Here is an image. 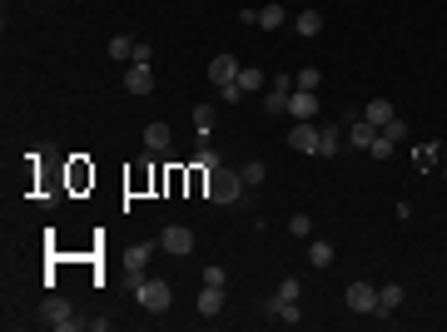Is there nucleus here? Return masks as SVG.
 <instances>
[{"instance_id":"nucleus-17","label":"nucleus","mask_w":447,"mask_h":332,"mask_svg":"<svg viewBox=\"0 0 447 332\" xmlns=\"http://www.w3.org/2000/svg\"><path fill=\"white\" fill-rule=\"evenodd\" d=\"M333 243H323V238H318V243H313V248H308V263H313V268H333Z\"/></svg>"},{"instance_id":"nucleus-8","label":"nucleus","mask_w":447,"mask_h":332,"mask_svg":"<svg viewBox=\"0 0 447 332\" xmlns=\"http://www.w3.org/2000/svg\"><path fill=\"white\" fill-rule=\"evenodd\" d=\"M378 134H383L378 124H368V119H348V144H353V149H373Z\"/></svg>"},{"instance_id":"nucleus-33","label":"nucleus","mask_w":447,"mask_h":332,"mask_svg":"<svg viewBox=\"0 0 447 332\" xmlns=\"http://www.w3.org/2000/svg\"><path fill=\"white\" fill-rule=\"evenodd\" d=\"M278 293H283V303H298V293H303V288H298V278H283V288H278Z\"/></svg>"},{"instance_id":"nucleus-11","label":"nucleus","mask_w":447,"mask_h":332,"mask_svg":"<svg viewBox=\"0 0 447 332\" xmlns=\"http://www.w3.org/2000/svg\"><path fill=\"white\" fill-rule=\"evenodd\" d=\"M124 85H129V95H149V90H154V70H149V65H129Z\"/></svg>"},{"instance_id":"nucleus-1","label":"nucleus","mask_w":447,"mask_h":332,"mask_svg":"<svg viewBox=\"0 0 447 332\" xmlns=\"http://www.w3.org/2000/svg\"><path fill=\"white\" fill-rule=\"evenodd\" d=\"M248 184H243V174L238 169H209L204 174V194H209V204H238V194H243Z\"/></svg>"},{"instance_id":"nucleus-31","label":"nucleus","mask_w":447,"mask_h":332,"mask_svg":"<svg viewBox=\"0 0 447 332\" xmlns=\"http://www.w3.org/2000/svg\"><path fill=\"white\" fill-rule=\"evenodd\" d=\"M283 308H288V303H283V293H278V298H268V303H263V318H273V323H278V318H283Z\"/></svg>"},{"instance_id":"nucleus-26","label":"nucleus","mask_w":447,"mask_h":332,"mask_svg":"<svg viewBox=\"0 0 447 332\" xmlns=\"http://www.w3.org/2000/svg\"><path fill=\"white\" fill-rule=\"evenodd\" d=\"M288 233H293V238H308V233H313V219H308V214H293V219H288Z\"/></svg>"},{"instance_id":"nucleus-24","label":"nucleus","mask_w":447,"mask_h":332,"mask_svg":"<svg viewBox=\"0 0 447 332\" xmlns=\"http://www.w3.org/2000/svg\"><path fill=\"white\" fill-rule=\"evenodd\" d=\"M238 174H243V184H248V189H253V184H263V179H268V169H263V164H258V159H248V164H243V169H238Z\"/></svg>"},{"instance_id":"nucleus-34","label":"nucleus","mask_w":447,"mask_h":332,"mask_svg":"<svg viewBox=\"0 0 447 332\" xmlns=\"http://www.w3.org/2000/svg\"><path fill=\"white\" fill-rule=\"evenodd\" d=\"M278 323H288V328H293V323H303V313H298V303H288V308H283V318H278Z\"/></svg>"},{"instance_id":"nucleus-30","label":"nucleus","mask_w":447,"mask_h":332,"mask_svg":"<svg viewBox=\"0 0 447 332\" xmlns=\"http://www.w3.org/2000/svg\"><path fill=\"white\" fill-rule=\"evenodd\" d=\"M383 134H388L393 144H403V134H408V124H403V119H388V124H383Z\"/></svg>"},{"instance_id":"nucleus-35","label":"nucleus","mask_w":447,"mask_h":332,"mask_svg":"<svg viewBox=\"0 0 447 332\" xmlns=\"http://www.w3.org/2000/svg\"><path fill=\"white\" fill-rule=\"evenodd\" d=\"M443 174H447V164H443Z\"/></svg>"},{"instance_id":"nucleus-3","label":"nucleus","mask_w":447,"mask_h":332,"mask_svg":"<svg viewBox=\"0 0 447 332\" xmlns=\"http://www.w3.org/2000/svg\"><path fill=\"white\" fill-rule=\"evenodd\" d=\"M40 323H50V328H60V332H80L85 328V318H75L65 298H45V303H40Z\"/></svg>"},{"instance_id":"nucleus-19","label":"nucleus","mask_w":447,"mask_h":332,"mask_svg":"<svg viewBox=\"0 0 447 332\" xmlns=\"http://www.w3.org/2000/svg\"><path fill=\"white\" fill-rule=\"evenodd\" d=\"M258 25H263V30H278V25H283V5H278V0H273V5H258Z\"/></svg>"},{"instance_id":"nucleus-12","label":"nucleus","mask_w":447,"mask_h":332,"mask_svg":"<svg viewBox=\"0 0 447 332\" xmlns=\"http://www.w3.org/2000/svg\"><path fill=\"white\" fill-rule=\"evenodd\" d=\"M233 75H238V60H233V55H214V60H209V80H214V85H228Z\"/></svg>"},{"instance_id":"nucleus-22","label":"nucleus","mask_w":447,"mask_h":332,"mask_svg":"<svg viewBox=\"0 0 447 332\" xmlns=\"http://www.w3.org/2000/svg\"><path fill=\"white\" fill-rule=\"evenodd\" d=\"M110 60H134V40L129 35H114L110 40Z\"/></svg>"},{"instance_id":"nucleus-27","label":"nucleus","mask_w":447,"mask_h":332,"mask_svg":"<svg viewBox=\"0 0 447 332\" xmlns=\"http://www.w3.org/2000/svg\"><path fill=\"white\" fill-rule=\"evenodd\" d=\"M149 60H154V45L149 40H134V60L129 65H149Z\"/></svg>"},{"instance_id":"nucleus-18","label":"nucleus","mask_w":447,"mask_h":332,"mask_svg":"<svg viewBox=\"0 0 447 332\" xmlns=\"http://www.w3.org/2000/svg\"><path fill=\"white\" fill-rule=\"evenodd\" d=\"M363 119H368V124H378V129H383V124H388V119H393V105H388V100H368V114H363Z\"/></svg>"},{"instance_id":"nucleus-2","label":"nucleus","mask_w":447,"mask_h":332,"mask_svg":"<svg viewBox=\"0 0 447 332\" xmlns=\"http://www.w3.org/2000/svg\"><path fill=\"white\" fill-rule=\"evenodd\" d=\"M134 298H139L144 313H164V308L174 303V288H169L164 278H139V283H134Z\"/></svg>"},{"instance_id":"nucleus-5","label":"nucleus","mask_w":447,"mask_h":332,"mask_svg":"<svg viewBox=\"0 0 447 332\" xmlns=\"http://www.w3.org/2000/svg\"><path fill=\"white\" fill-rule=\"evenodd\" d=\"M288 144H293L298 154H318V124H313V119H298V124L288 129Z\"/></svg>"},{"instance_id":"nucleus-28","label":"nucleus","mask_w":447,"mask_h":332,"mask_svg":"<svg viewBox=\"0 0 447 332\" xmlns=\"http://www.w3.org/2000/svg\"><path fill=\"white\" fill-rule=\"evenodd\" d=\"M393 149H398V144H393V139H388V134H378V139H373V149H368V154H373V159H388V154H393Z\"/></svg>"},{"instance_id":"nucleus-6","label":"nucleus","mask_w":447,"mask_h":332,"mask_svg":"<svg viewBox=\"0 0 447 332\" xmlns=\"http://www.w3.org/2000/svg\"><path fill=\"white\" fill-rule=\"evenodd\" d=\"M159 243H164L169 253H179V258H184V253H194V233H189L184 223H169V228L159 233Z\"/></svg>"},{"instance_id":"nucleus-14","label":"nucleus","mask_w":447,"mask_h":332,"mask_svg":"<svg viewBox=\"0 0 447 332\" xmlns=\"http://www.w3.org/2000/svg\"><path fill=\"white\" fill-rule=\"evenodd\" d=\"M398 303H403V288H398V283H383V288H378V313H373V318H393Z\"/></svg>"},{"instance_id":"nucleus-29","label":"nucleus","mask_w":447,"mask_h":332,"mask_svg":"<svg viewBox=\"0 0 447 332\" xmlns=\"http://www.w3.org/2000/svg\"><path fill=\"white\" fill-rule=\"evenodd\" d=\"M219 100H224V105H238V100H243V90H238V80H228V85H219Z\"/></svg>"},{"instance_id":"nucleus-20","label":"nucleus","mask_w":447,"mask_h":332,"mask_svg":"<svg viewBox=\"0 0 447 332\" xmlns=\"http://www.w3.org/2000/svg\"><path fill=\"white\" fill-rule=\"evenodd\" d=\"M318 85H323V70H313V65L293 75V90H313V95H318Z\"/></svg>"},{"instance_id":"nucleus-7","label":"nucleus","mask_w":447,"mask_h":332,"mask_svg":"<svg viewBox=\"0 0 447 332\" xmlns=\"http://www.w3.org/2000/svg\"><path fill=\"white\" fill-rule=\"evenodd\" d=\"M288 114L293 119H318V95L313 90H293L288 95Z\"/></svg>"},{"instance_id":"nucleus-15","label":"nucleus","mask_w":447,"mask_h":332,"mask_svg":"<svg viewBox=\"0 0 447 332\" xmlns=\"http://www.w3.org/2000/svg\"><path fill=\"white\" fill-rule=\"evenodd\" d=\"M214 313H224V288H209V283H204V293H199V318H214Z\"/></svg>"},{"instance_id":"nucleus-21","label":"nucleus","mask_w":447,"mask_h":332,"mask_svg":"<svg viewBox=\"0 0 447 332\" xmlns=\"http://www.w3.org/2000/svg\"><path fill=\"white\" fill-rule=\"evenodd\" d=\"M149 253H154V243H134V248H129V258H124V263H129V273H144Z\"/></svg>"},{"instance_id":"nucleus-4","label":"nucleus","mask_w":447,"mask_h":332,"mask_svg":"<svg viewBox=\"0 0 447 332\" xmlns=\"http://www.w3.org/2000/svg\"><path fill=\"white\" fill-rule=\"evenodd\" d=\"M348 308L373 318V313H378V288H373V283H363V278H358V283H348Z\"/></svg>"},{"instance_id":"nucleus-10","label":"nucleus","mask_w":447,"mask_h":332,"mask_svg":"<svg viewBox=\"0 0 447 332\" xmlns=\"http://www.w3.org/2000/svg\"><path fill=\"white\" fill-rule=\"evenodd\" d=\"M338 149H343V124H333V119H328V124L318 129V154H323V159H333Z\"/></svg>"},{"instance_id":"nucleus-9","label":"nucleus","mask_w":447,"mask_h":332,"mask_svg":"<svg viewBox=\"0 0 447 332\" xmlns=\"http://www.w3.org/2000/svg\"><path fill=\"white\" fill-rule=\"evenodd\" d=\"M174 144V134H169V124L164 119H154V124H144V149H154V154H164Z\"/></svg>"},{"instance_id":"nucleus-32","label":"nucleus","mask_w":447,"mask_h":332,"mask_svg":"<svg viewBox=\"0 0 447 332\" xmlns=\"http://www.w3.org/2000/svg\"><path fill=\"white\" fill-rule=\"evenodd\" d=\"M204 283H209V288H224V283H228V273H224V268H214V263H209V268H204Z\"/></svg>"},{"instance_id":"nucleus-25","label":"nucleus","mask_w":447,"mask_h":332,"mask_svg":"<svg viewBox=\"0 0 447 332\" xmlns=\"http://www.w3.org/2000/svg\"><path fill=\"white\" fill-rule=\"evenodd\" d=\"M194 129H199V134L214 129V110H209V105H194Z\"/></svg>"},{"instance_id":"nucleus-13","label":"nucleus","mask_w":447,"mask_h":332,"mask_svg":"<svg viewBox=\"0 0 447 332\" xmlns=\"http://www.w3.org/2000/svg\"><path fill=\"white\" fill-rule=\"evenodd\" d=\"M233 80H238V90H243V95H258V90L268 85V75H263V70H253V65H238V75H233Z\"/></svg>"},{"instance_id":"nucleus-23","label":"nucleus","mask_w":447,"mask_h":332,"mask_svg":"<svg viewBox=\"0 0 447 332\" xmlns=\"http://www.w3.org/2000/svg\"><path fill=\"white\" fill-rule=\"evenodd\" d=\"M263 114H288V95L283 90H268L263 95Z\"/></svg>"},{"instance_id":"nucleus-16","label":"nucleus","mask_w":447,"mask_h":332,"mask_svg":"<svg viewBox=\"0 0 447 332\" xmlns=\"http://www.w3.org/2000/svg\"><path fill=\"white\" fill-rule=\"evenodd\" d=\"M293 25H298V35H303V40H313V35L323 30V15H318V10H303V15H298Z\"/></svg>"}]
</instances>
